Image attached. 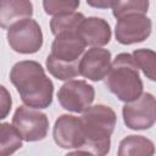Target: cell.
<instances>
[{"label": "cell", "mask_w": 156, "mask_h": 156, "mask_svg": "<svg viewBox=\"0 0 156 156\" xmlns=\"http://www.w3.org/2000/svg\"><path fill=\"white\" fill-rule=\"evenodd\" d=\"M10 80L24 106L40 110L52 104L54 83L39 62L33 60L16 62L10 71Z\"/></svg>", "instance_id": "obj_1"}, {"label": "cell", "mask_w": 156, "mask_h": 156, "mask_svg": "<svg viewBox=\"0 0 156 156\" xmlns=\"http://www.w3.org/2000/svg\"><path fill=\"white\" fill-rule=\"evenodd\" d=\"M87 45L77 32H66L55 35L51 52L45 65L49 73L60 80H71L79 76V60Z\"/></svg>", "instance_id": "obj_2"}, {"label": "cell", "mask_w": 156, "mask_h": 156, "mask_svg": "<svg viewBox=\"0 0 156 156\" xmlns=\"http://www.w3.org/2000/svg\"><path fill=\"white\" fill-rule=\"evenodd\" d=\"M85 143L82 150L94 156H106L111 149V135L117 123L116 112L106 105L98 104L88 107L82 117Z\"/></svg>", "instance_id": "obj_3"}, {"label": "cell", "mask_w": 156, "mask_h": 156, "mask_svg": "<svg viewBox=\"0 0 156 156\" xmlns=\"http://www.w3.org/2000/svg\"><path fill=\"white\" fill-rule=\"evenodd\" d=\"M105 84L123 102H132L143 94L144 84L132 54L121 52L115 57Z\"/></svg>", "instance_id": "obj_4"}, {"label": "cell", "mask_w": 156, "mask_h": 156, "mask_svg": "<svg viewBox=\"0 0 156 156\" xmlns=\"http://www.w3.org/2000/svg\"><path fill=\"white\" fill-rule=\"evenodd\" d=\"M10 48L20 54H34L43 46V32L39 23L33 18L22 20L7 29Z\"/></svg>", "instance_id": "obj_5"}, {"label": "cell", "mask_w": 156, "mask_h": 156, "mask_svg": "<svg viewBox=\"0 0 156 156\" xmlns=\"http://www.w3.org/2000/svg\"><path fill=\"white\" fill-rule=\"evenodd\" d=\"M12 126L22 140L39 141L48 135L49 118L37 108L18 106L12 117Z\"/></svg>", "instance_id": "obj_6"}, {"label": "cell", "mask_w": 156, "mask_h": 156, "mask_svg": "<svg viewBox=\"0 0 156 156\" xmlns=\"http://www.w3.org/2000/svg\"><path fill=\"white\" fill-rule=\"evenodd\" d=\"M95 99V89L91 84L82 79L67 80L57 91L60 105L74 113H83L91 106Z\"/></svg>", "instance_id": "obj_7"}, {"label": "cell", "mask_w": 156, "mask_h": 156, "mask_svg": "<svg viewBox=\"0 0 156 156\" xmlns=\"http://www.w3.org/2000/svg\"><path fill=\"white\" fill-rule=\"evenodd\" d=\"M156 100L151 93H143L136 100L126 102L122 108L124 124L133 130L150 129L155 124Z\"/></svg>", "instance_id": "obj_8"}, {"label": "cell", "mask_w": 156, "mask_h": 156, "mask_svg": "<svg viewBox=\"0 0 156 156\" xmlns=\"http://www.w3.org/2000/svg\"><path fill=\"white\" fill-rule=\"evenodd\" d=\"M152 30L151 20L144 13H129L117 20L116 40L122 45H132L146 40Z\"/></svg>", "instance_id": "obj_9"}, {"label": "cell", "mask_w": 156, "mask_h": 156, "mask_svg": "<svg viewBox=\"0 0 156 156\" xmlns=\"http://www.w3.org/2000/svg\"><path fill=\"white\" fill-rule=\"evenodd\" d=\"M52 136L55 143L62 149H83L85 138L80 117L73 115H61L54 124Z\"/></svg>", "instance_id": "obj_10"}, {"label": "cell", "mask_w": 156, "mask_h": 156, "mask_svg": "<svg viewBox=\"0 0 156 156\" xmlns=\"http://www.w3.org/2000/svg\"><path fill=\"white\" fill-rule=\"evenodd\" d=\"M111 52L104 48H90L79 60V76L93 82H100L106 78L111 68Z\"/></svg>", "instance_id": "obj_11"}, {"label": "cell", "mask_w": 156, "mask_h": 156, "mask_svg": "<svg viewBox=\"0 0 156 156\" xmlns=\"http://www.w3.org/2000/svg\"><path fill=\"white\" fill-rule=\"evenodd\" d=\"M77 33L84 41L87 46L101 48L110 43L111 40V27L110 23L101 17H85L80 23Z\"/></svg>", "instance_id": "obj_12"}, {"label": "cell", "mask_w": 156, "mask_h": 156, "mask_svg": "<svg viewBox=\"0 0 156 156\" xmlns=\"http://www.w3.org/2000/svg\"><path fill=\"white\" fill-rule=\"evenodd\" d=\"M32 16L33 4L29 0H0V28L9 29L12 24Z\"/></svg>", "instance_id": "obj_13"}, {"label": "cell", "mask_w": 156, "mask_h": 156, "mask_svg": "<svg viewBox=\"0 0 156 156\" xmlns=\"http://www.w3.org/2000/svg\"><path fill=\"white\" fill-rule=\"evenodd\" d=\"M154 141L144 135H128L118 145L117 156H154Z\"/></svg>", "instance_id": "obj_14"}, {"label": "cell", "mask_w": 156, "mask_h": 156, "mask_svg": "<svg viewBox=\"0 0 156 156\" xmlns=\"http://www.w3.org/2000/svg\"><path fill=\"white\" fill-rule=\"evenodd\" d=\"M22 147V138L12 124L0 123V156H11Z\"/></svg>", "instance_id": "obj_15"}, {"label": "cell", "mask_w": 156, "mask_h": 156, "mask_svg": "<svg viewBox=\"0 0 156 156\" xmlns=\"http://www.w3.org/2000/svg\"><path fill=\"white\" fill-rule=\"evenodd\" d=\"M84 15L82 12H72L66 15H60L52 17L50 21V29L54 35L66 32H77L80 23L84 20Z\"/></svg>", "instance_id": "obj_16"}, {"label": "cell", "mask_w": 156, "mask_h": 156, "mask_svg": "<svg viewBox=\"0 0 156 156\" xmlns=\"http://www.w3.org/2000/svg\"><path fill=\"white\" fill-rule=\"evenodd\" d=\"M132 56L139 69L150 80L156 79V54L151 49H136L132 52Z\"/></svg>", "instance_id": "obj_17"}, {"label": "cell", "mask_w": 156, "mask_h": 156, "mask_svg": "<svg viewBox=\"0 0 156 156\" xmlns=\"http://www.w3.org/2000/svg\"><path fill=\"white\" fill-rule=\"evenodd\" d=\"M112 9V15L117 20L122 16L129 13H144L146 15L149 9L147 0H127V1H115Z\"/></svg>", "instance_id": "obj_18"}, {"label": "cell", "mask_w": 156, "mask_h": 156, "mask_svg": "<svg viewBox=\"0 0 156 156\" xmlns=\"http://www.w3.org/2000/svg\"><path fill=\"white\" fill-rule=\"evenodd\" d=\"M80 2L78 0H44L43 7L45 13L50 16H60L76 12Z\"/></svg>", "instance_id": "obj_19"}, {"label": "cell", "mask_w": 156, "mask_h": 156, "mask_svg": "<svg viewBox=\"0 0 156 156\" xmlns=\"http://www.w3.org/2000/svg\"><path fill=\"white\" fill-rule=\"evenodd\" d=\"M12 107V98L7 88L0 84V119H4L9 116Z\"/></svg>", "instance_id": "obj_20"}, {"label": "cell", "mask_w": 156, "mask_h": 156, "mask_svg": "<svg viewBox=\"0 0 156 156\" xmlns=\"http://www.w3.org/2000/svg\"><path fill=\"white\" fill-rule=\"evenodd\" d=\"M115 1H107V0H101V1H87L88 5L93 6V7H102V9H107V7H112Z\"/></svg>", "instance_id": "obj_21"}, {"label": "cell", "mask_w": 156, "mask_h": 156, "mask_svg": "<svg viewBox=\"0 0 156 156\" xmlns=\"http://www.w3.org/2000/svg\"><path fill=\"white\" fill-rule=\"evenodd\" d=\"M65 156H94V155L87 150H76V151H71L66 154Z\"/></svg>", "instance_id": "obj_22"}]
</instances>
